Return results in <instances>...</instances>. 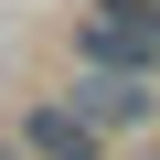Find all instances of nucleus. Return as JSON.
Returning <instances> with one entry per match:
<instances>
[{
    "instance_id": "7ed1b4c3",
    "label": "nucleus",
    "mask_w": 160,
    "mask_h": 160,
    "mask_svg": "<svg viewBox=\"0 0 160 160\" xmlns=\"http://www.w3.org/2000/svg\"><path fill=\"white\" fill-rule=\"evenodd\" d=\"M22 160H107V139L75 118L64 96H32L22 107Z\"/></svg>"
},
{
    "instance_id": "20e7f679",
    "label": "nucleus",
    "mask_w": 160,
    "mask_h": 160,
    "mask_svg": "<svg viewBox=\"0 0 160 160\" xmlns=\"http://www.w3.org/2000/svg\"><path fill=\"white\" fill-rule=\"evenodd\" d=\"M96 11H118V22H139V32H160V0H96Z\"/></svg>"
},
{
    "instance_id": "f257e3e1",
    "label": "nucleus",
    "mask_w": 160,
    "mask_h": 160,
    "mask_svg": "<svg viewBox=\"0 0 160 160\" xmlns=\"http://www.w3.org/2000/svg\"><path fill=\"white\" fill-rule=\"evenodd\" d=\"M75 53H86V75L160 86V32H139V22H118V11H86V22H75Z\"/></svg>"
},
{
    "instance_id": "39448f33",
    "label": "nucleus",
    "mask_w": 160,
    "mask_h": 160,
    "mask_svg": "<svg viewBox=\"0 0 160 160\" xmlns=\"http://www.w3.org/2000/svg\"><path fill=\"white\" fill-rule=\"evenodd\" d=\"M11 160H22V149H11Z\"/></svg>"
},
{
    "instance_id": "f03ea898",
    "label": "nucleus",
    "mask_w": 160,
    "mask_h": 160,
    "mask_svg": "<svg viewBox=\"0 0 160 160\" xmlns=\"http://www.w3.org/2000/svg\"><path fill=\"white\" fill-rule=\"evenodd\" d=\"M64 107L86 118L96 139H139L160 118V86H118V75H86V86H64Z\"/></svg>"
}]
</instances>
